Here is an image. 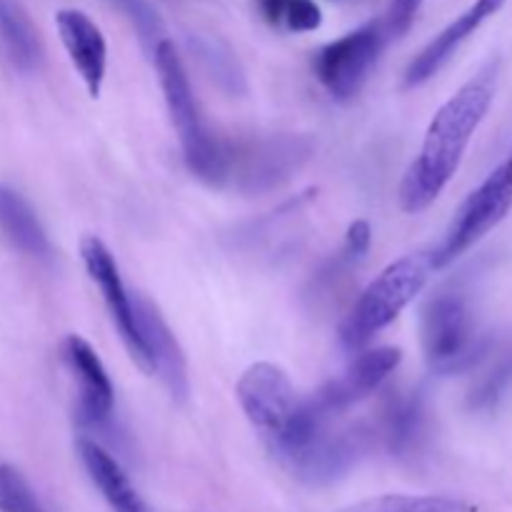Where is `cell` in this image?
Returning a JSON list of instances; mask_svg holds the SVG:
<instances>
[{
	"label": "cell",
	"mask_w": 512,
	"mask_h": 512,
	"mask_svg": "<svg viewBox=\"0 0 512 512\" xmlns=\"http://www.w3.org/2000/svg\"><path fill=\"white\" fill-rule=\"evenodd\" d=\"M498 75L500 60L493 58L433 115L425 130L423 148L400 183V205L405 213H423L448 188L475 130L493 105Z\"/></svg>",
	"instance_id": "obj_1"
},
{
	"label": "cell",
	"mask_w": 512,
	"mask_h": 512,
	"mask_svg": "<svg viewBox=\"0 0 512 512\" xmlns=\"http://www.w3.org/2000/svg\"><path fill=\"white\" fill-rule=\"evenodd\" d=\"M153 63L158 70L165 105H168L170 123L178 133L190 173L203 183L223 188L225 143L205 123L198 100H195L193 85H190V75L173 40H160L158 48L153 50Z\"/></svg>",
	"instance_id": "obj_2"
},
{
	"label": "cell",
	"mask_w": 512,
	"mask_h": 512,
	"mask_svg": "<svg viewBox=\"0 0 512 512\" xmlns=\"http://www.w3.org/2000/svg\"><path fill=\"white\" fill-rule=\"evenodd\" d=\"M433 270L428 255H405L395 260L380 275H375L373 283L360 293L353 310L343 320L340 328V343L350 353L368 348L375 335L383 333L388 325L400 318L405 308L420 295V290L428 283V275Z\"/></svg>",
	"instance_id": "obj_3"
},
{
	"label": "cell",
	"mask_w": 512,
	"mask_h": 512,
	"mask_svg": "<svg viewBox=\"0 0 512 512\" xmlns=\"http://www.w3.org/2000/svg\"><path fill=\"white\" fill-rule=\"evenodd\" d=\"M420 340L430 370L440 375L475 368L493 348L490 338L478 333L473 305L460 290H440L423 305Z\"/></svg>",
	"instance_id": "obj_4"
},
{
	"label": "cell",
	"mask_w": 512,
	"mask_h": 512,
	"mask_svg": "<svg viewBox=\"0 0 512 512\" xmlns=\"http://www.w3.org/2000/svg\"><path fill=\"white\" fill-rule=\"evenodd\" d=\"M315 153L308 135L273 133L225 143V183L245 195L270 193L288 183Z\"/></svg>",
	"instance_id": "obj_5"
},
{
	"label": "cell",
	"mask_w": 512,
	"mask_h": 512,
	"mask_svg": "<svg viewBox=\"0 0 512 512\" xmlns=\"http://www.w3.org/2000/svg\"><path fill=\"white\" fill-rule=\"evenodd\" d=\"M235 395L265 448L278 455L293 438L303 408V398H298L288 373L265 360L250 365L240 375Z\"/></svg>",
	"instance_id": "obj_6"
},
{
	"label": "cell",
	"mask_w": 512,
	"mask_h": 512,
	"mask_svg": "<svg viewBox=\"0 0 512 512\" xmlns=\"http://www.w3.org/2000/svg\"><path fill=\"white\" fill-rule=\"evenodd\" d=\"M512 210V153L498 165L455 213L443 243L428 255L433 270H443L463 258L493 228H498Z\"/></svg>",
	"instance_id": "obj_7"
},
{
	"label": "cell",
	"mask_w": 512,
	"mask_h": 512,
	"mask_svg": "<svg viewBox=\"0 0 512 512\" xmlns=\"http://www.w3.org/2000/svg\"><path fill=\"white\" fill-rule=\"evenodd\" d=\"M390 33L383 20L345 33L343 38L323 45L313 58V73L318 83L335 100H353L368 83L375 63L388 45Z\"/></svg>",
	"instance_id": "obj_8"
},
{
	"label": "cell",
	"mask_w": 512,
	"mask_h": 512,
	"mask_svg": "<svg viewBox=\"0 0 512 512\" xmlns=\"http://www.w3.org/2000/svg\"><path fill=\"white\" fill-rule=\"evenodd\" d=\"M400 360H403L400 348H390V345L358 350L353 363L338 378L328 380L318 393L305 400H308V405L318 418L335 423V418H340L350 408L378 393L385 380L398 370Z\"/></svg>",
	"instance_id": "obj_9"
},
{
	"label": "cell",
	"mask_w": 512,
	"mask_h": 512,
	"mask_svg": "<svg viewBox=\"0 0 512 512\" xmlns=\"http://www.w3.org/2000/svg\"><path fill=\"white\" fill-rule=\"evenodd\" d=\"M80 258H83L90 280L98 285L100 295H103V303L108 308L110 320L118 328L125 350L138 363V368L150 375V358L148 348H145L143 328H140L138 320V308H135V295L125 288L113 253H110L103 240L95 238V235H88L80 243Z\"/></svg>",
	"instance_id": "obj_10"
},
{
	"label": "cell",
	"mask_w": 512,
	"mask_h": 512,
	"mask_svg": "<svg viewBox=\"0 0 512 512\" xmlns=\"http://www.w3.org/2000/svg\"><path fill=\"white\" fill-rule=\"evenodd\" d=\"M60 358L75 383V420L80 428L100 433L110 425L115 410V388L88 340L68 335L60 343Z\"/></svg>",
	"instance_id": "obj_11"
},
{
	"label": "cell",
	"mask_w": 512,
	"mask_h": 512,
	"mask_svg": "<svg viewBox=\"0 0 512 512\" xmlns=\"http://www.w3.org/2000/svg\"><path fill=\"white\" fill-rule=\"evenodd\" d=\"M370 433L365 428H328L308 440L285 468L305 485H333L355 468L368 448Z\"/></svg>",
	"instance_id": "obj_12"
},
{
	"label": "cell",
	"mask_w": 512,
	"mask_h": 512,
	"mask_svg": "<svg viewBox=\"0 0 512 512\" xmlns=\"http://www.w3.org/2000/svg\"><path fill=\"white\" fill-rule=\"evenodd\" d=\"M135 308H138V320L145 335V348H148L150 375H158L170 398L180 403L188 398L190 390L188 360H185L183 348L160 315L158 305L150 303L145 295H135Z\"/></svg>",
	"instance_id": "obj_13"
},
{
	"label": "cell",
	"mask_w": 512,
	"mask_h": 512,
	"mask_svg": "<svg viewBox=\"0 0 512 512\" xmlns=\"http://www.w3.org/2000/svg\"><path fill=\"white\" fill-rule=\"evenodd\" d=\"M378 435L385 448L400 460H410L425 448L430 435V413L420 390H395L383 403Z\"/></svg>",
	"instance_id": "obj_14"
},
{
	"label": "cell",
	"mask_w": 512,
	"mask_h": 512,
	"mask_svg": "<svg viewBox=\"0 0 512 512\" xmlns=\"http://www.w3.org/2000/svg\"><path fill=\"white\" fill-rule=\"evenodd\" d=\"M60 40L70 63L78 70L90 98H98L108 73V43L105 35L83 10L65 8L55 15Z\"/></svg>",
	"instance_id": "obj_15"
},
{
	"label": "cell",
	"mask_w": 512,
	"mask_h": 512,
	"mask_svg": "<svg viewBox=\"0 0 512 512\" xmlns=\"http://www.w3.org/2000/svg\"><path fill=\"white\" fill-rule=\"evenodd\" d=\"M508 0H475L460 18H455L443 33L435 35L413 60H410L408 70H405V88H418V85L428 83L433 75L440 73L445 63L458 53L460 45L485 23L493 18Z\"/></svg>",
	"instance_id": "obj_16"
},
{
	"label": "cell",
	"mask_w": 512,
	"mask_h": 512,
	"mask_svg": "<svg viewBox=\"0 0 512 512\" xmlns=\"http://www.w3.org/2000/svg\"><path fill=\"white\" fill-rule=\"evenodd\" d=\"M78 458L83 463L85 473L93 480L98 493L103 495L105 503L110 505L113 512H150L145 500L130 483L125 470L120 468L118 460L108 453L100 443L90 438L78 440Z\"/></svg>",
	"instance_id": "obj_17"
},
{
	"label": "cell",
	"mask_w": 512,
	"mask_h": 512,
	"mask_svg": "<svg viewBox=\"0 0 512 512\" xmlns=\"http://www.w3.org/2000/svg\"><path fill=\"white\" fill-rule=\"evenodd\" d=\"M0 233L18 253L28 258H50V240L43 223L18 190L0 183Z\"/></svg>",
	"instance_id": "obj_18"
},
{
	"label": "cell",
	"mask_w": 512,
	"mask_h": 512,
	"mask_svg": "<svg viewBox=\"0 0 512 512\" xmlns=\"http://www.w3.org/2000/svg\"><path fill=\"white\" fill-rule=\"evenodd\" d=\"M0 53L18 73H33L43 60L38 30L18 0H0Z\"/></svg>",
	"instance_id": "obj_19"
},
{
	"label": "cell",
	"mask_w": 512,
	"mask_h": 512,
	"mask_svg": "<svg viewBox=\"0 0 512 512\" xmlns=\"http://www.w3.org/2000/svg\"><path fill=\"white\" fill-rule=\"evenodd\" d=\"M478 365H485V368L470 385L465 403L473 413L490 415L503 405L512 390V338L503 348H490Z\"/></svg>",
	"instance_id": "obj_20"
},
{
	"label": "cell",
	"mask_w": 512,
	"mask_h": 512,
	"mask_svg": "<svg viewBox=\"0 0 512 512\" xmlns=\"http://www.w3.org/2000/svg\"><path fill=\"white\" fill-rule=\"evenodd\" d=\"M258 13L285 33H313L323 25V10L315 0H255Z\"/></svg>",
	"instance_id": "obj_21"
},
{
	"label": "cell",
	"mask_w": 512,
	"mask_h": 512,
	"mask_svg": "<svg viewBox=\"0 0 512 512\" xmlns=\"http://www.w3.org/2000/svg\"><path fill=\"white\" fill-rule=\"evenodd\" d=\"M195 55H198L200 65H203L205 75L225 90L228 95H240L245 90V73L238 65L235 55L225 48L220 40L213 38H198L193 43Z\"/></svg>",
	"instance_id": "obj_22"
},
{
	"label": "cell",
	"mask_w": 512,
	"mask_h": 512,
	"mask_svg": "<svg viewBox=\"0 0 512 512\" xmlns=\"http://www.w3.org/2000/svg\"><path fill=\"white\" fill-rule=\"evenodd\" d=\"M343 512H473L468 503L443 495H378Z\"/></svg>",
	"instance_id": "obj_23"
},
{
	"label": "cell",
	"mask_w": 512,
	"mask_h": 512,
	"mask_svg": "<svg viewBox=\"0 0 512 512\" xmlns=\"http://www.w3.org/2000/svg\"><path fill=\"white\" fill-rule=\"evenodd\" d=\"M110 3H113L120 13H125V18L133 23L143 48L153 55V50L158 48L160 40H165V28L158 10H155L148 0H110Z\"/></svg>",
	"instance_id": "obj_24"
},
{
	"label": "cell",
	"mask_w": 512,
	"mask_h": 512,
	"mask_svg": "<svg viewBox=\"0 0 512 512\" xmlns=\"http://www.w3.org/2000/svg\"><path fill=\"white\" fill-rule=\"evenodd\" d=\"M0 512H45L25 475L13 465H0Z\"/></svg>",
	"instance_id": "obj_25"
},
{
	"label": "cell",
	"mask_w": 512,
	"mask_h": 512,
	"mask_svg": "<svg viewBox=\"0 0 512 512\" xmlns=\"http://www.w3.org/2000/svg\"><path fill=\"white\" fill-rule=\"evenodd\" d=\"M423 3L425 0H390V10L383 18L390 38H400L403 33H408V28L413 25L415 15H418Z\"/></svg>",
	"instance_id": "obj_26"
},
{
	"label": "cell",
	"mask_w": 512,
	"mask_h": 512,
	"mask_svg": "<svg viewBox=\"0 0 512 512\" xmlns=\"http://www.w3.org/2000/svg\"><path fill=\"white\" fill-rule=\"evenodd\" d=\"M370 235H373L370 233V225L365 220H355L348 228V233H345L343 253H348L350 258H355L360 263L365 258V253L370 250Z\"/></svg>",
	"instance_id": "obj_27"
}]
</instances>
